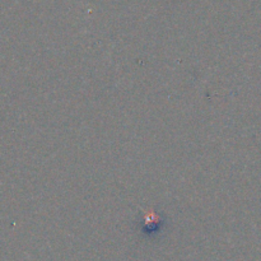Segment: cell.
Instances as JSON below:
<instances>
[{"mask_svg":"<svg viewBox=\"0 0 261 261\" xmlns=\"http://www.w3.org/2000/svg\"><path fill=\"white\" fill-rule=\"evenodd\" d=\"M139 226L143 234L154 236V234H158L165 228V218L160 214L154 213V212H150V213L142 216Z\"/></svg>","mask_w":261,"mask_h":261,"instance_id":"1","label":"cell"}]
</instances>
